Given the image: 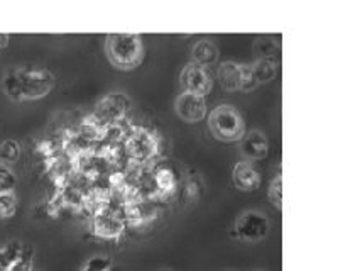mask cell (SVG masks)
Segmentation results:
<instances>
[{"instance_id":"1","label":"cell","mask_w":360,"mask_h":271,"mask_svg":"<svg viewBox=\"0 0 360 271\" xmlns=\"http://www.w3.org/2000/svg\"><path fill=\"white\" fill-rule=\"evenodd\" d=\"M56 78L46 68L19 66L4 75L2 89L12 102L44 99L54 89Z\"/></svg>"},{"instance_id":"2","label":"cell","mask_w":360,"mask_h":271,"mask_svg":"<svg viewBox=\"0 0 360 271\" xmlns=\"http://www.w3.org/2000/svg\"><path fill=\"white\" fill-rule=\"evenodd\" d=\"M107 56L115 68L134 70L144 60V43L139 34H110L107 36Z\"/></svg>"},{"instance_id":"3","label":"cell","mask_w":360,"mask_h":271,"mask_svg":"<svg viewBox=\"0 0 360 271\" xmlns=\"http://www.w3.org/2000/svg\"><path fill=\"white\" fill-rule=\"evenodd\" d=\"M208 129L215 139L224 143H236L245 136V120L236 107L224 103L210 112Z\"/></svg>"},{"instance_id":"4","label":"cell","mask_w":360,"mask_h":271,"mask_svg":"<svg viewBox=\"0 0 360 271\" xmlns=\"http://www.w3.org/2000/svg\"><path fill=\"white\" fill-rule=\"evenodd\" d=\"M271 222L266 214L259 210H245L236 220V234L245 243H257L269 234Z\"/></svg>"},{"instance_id":"5","label":"cell","mask_w":360,"mask_h":271,"mask_svg":"<svg viewBox=\"0 0 360 271\" xmlns=\"http://www.w3.org/2000/svg\"><path fill=\"white\" fill-rule=\"evenodd\" d=\"M179 85H181L183 92L188 94H196V95H205L212 90L213 87V78L208 68L196 65L191 61L179 73Z\"/></svg>"},{"instance_id":"6","label":"cell","mask_w":360,"mask_h":271,"mask_svg":"<svg viewBox=\"0 0 360 271\" xmlns=\"http://www.w3.org/2000/svg\"><path fill=\"white\" fill-rule=\"evenodd\" d=\"M174 111L178 118L185 122L195 124L207 118V100L202 95L181 92L174 102Z\"/></svg>"},{"instance_id":"7","label":"cell","mask_w":360,"mask_h":271,"mask_svg":"<svg viewBox=\"0 0 360 271\" xmlns=\"http://www.w3.org/2000/svg\"><path fill=\"white\" fill-rule=\"evenodd\" d=\"M131 108V100L125 97V94H110L105 99L98 102L97 108H95V118L100 122H117L124 118Z\"/></svg>"},{"instance_id":"8","label":"cell","mask_w":360,"mask_h":271,"mask_svg":"<svg viewBox=\"0 0 360 271\" xmlns=\"http://www.w3.org/2000/svg\"><path fill=\"white\" fill-rule=\"evenodd\" d=\"M233 185L242 191H254L261 187V173L252 161H238L232 170Z\"/></svg>"},{"instance_id":"9","label":"cell","mask_w":360,"mask_h":271,"mask_svg":"<svg viewBox=\"0 0 360 271\" xmlns=\"http://www.w3.org/2000/svg\"><path fill=\"white\" fill-rule=\"evenodd\" d=\"M125 229L124 220L108 210L98 212L94 217V234L102 239H117L122 236Z\"/></svg>"},{"instance_id":"10","label":"cell","mask_w":360,"mask_h":271,"mask_svg":"<svg viewBox=\"0 0 360 271\" xmlns=\"http://www.w3.org/2000/svg\"><path fill=\"white\" fill-rule=\"evenodd\" d=\"M240 153L247 161H257L267 156L269 153V143L267 137L261 131L245 132L240 139Z\"/></svg>"},{"instance_id":"11","label":"cell","mask_w":360,"mask_h":271,"mask_svg":"<svg viewBox=\"0 0 360 271\" xmlns=\"http://www.w3.org/2000/svg\"><path fill=\"white\" fill-rule=\"evenodd\" d=\"M242 77H244V65H238L236 61H225L219 66V72H217L220 87L225 92L240 90Z\"/></svg>"},{"instance_id":"12","label":"cell","mask_w":360,"mask_h":271,"mask_svg":"<svg viewBox=\"0 0 360 271\" xmlns=\"http://www.w3.org/2000/svg\"><path fill=\"white\" fill-rule=\"evenodd\" d=\"M220 51L217 48L215 41L210 37H203V39L196 41L193 49H191V58H193V63L208 68V66L215 65L219 61Z\"/></svg>"},{"instance_id":"13","label":"cell","mask_w":360,"mask_h":271,"mask_svg":"<svg viewBox=\"0 0 360 271\" xmlns=\"http://www.w3.org/2000/svg\"><path fill=\"white\" fill-rule=\"evenodd\" d=\"M249 68H250V72H252L254 78L257 80L259 85H261V83H267V82L274 80L276 75H278V68H279L278 56L259 58L255 63L249 65Z\"/></svg>"},{"instance_id":"14","label":"cell","mask_w":360,"mask_h":271,"mask_svg":"<svg viewBox=\"0 0 360 271\" xmlns=\"http://www.w3.org/2000/svg\"><path fill=\"white\" fill-rule=\"evenodd\" d=\"M24 244L19 241H12L6 246V248L0 249V271H7L11 268V265L14 263L22 253Z\"/></svg>"},{"instance_id":"15","label":"cell","mask_w":360,"mask_h":271,"mask_svg":"<svg viewBox=\"0 0 360 271\" xmlns=\"http://www.w3.org/2000/svg\"><path fill=\"white\" fill-rule=\"evenodd\" d=\"M18 212V197L14 190L0 191V219H12Z\"/></svg>"},{"instance_id":"16","label":"cell","mask_w":360,"mask_h":271,"mask_svg":"<svg viewBox=\"0 0 360 271\" xmlns=\"http://www.w3.org/2000/svg\"><path fill=\"white\" fill-rule=\"evenodd\" d=\"M20 158V144L15 139H6L0 144V163L12 165Z\"/></svg>"},{"instance_id":"17","label":"cell","mask_w":360,"mask_h":271,"mask_svg":"<svg viewBox=\"0 0 360 271\" xmlns=\"http://www.w3.org/2000/svg\"><path fill=\"white\" fill-rule=\"evenodd\" d=\"M32 258H34V249L29 244H24L20 256L12 263L7 271H32Z\"/></svg>"},{"instance_id":"18","label":"cell","mask_w":360,"mask_h":271,"mask_svg":"<svg viewBox=\"0 0 360 271\" xmlns=\"http://www.w3.org/2000/svg\"><path fill=\"white\" fill-rule=\"evenodd\" d=\"M269 200L276 208H283V177L278 175L269 187Z\"/></svg>"},{"instance_id":"19","label":"cell","mask_w":360,"mask_h":271,"mask_svg":"<svg viewBox=\"0 0 360 271\" xmlns=\"http://www.w3.org/2000/svg\"><path fill=\"white\" fill-rule=\"evenodd\" d=\"M110 266H112L110 258L95 256V258H90V260L85 263V266H83L82 271H110Z\"/></svg>"},{"instance_id":"20","label":"cell","mask_w":360,"mask_h":271,"mask_svg":"<svg viewBox=\"0 0 360 271\" xmlns=\"http://www.w3.org/2000/svg\"><path fill=\"white\" fill-rule=\"evenodd\" d=\"M259 87L257 80L254 78L252 72H250L249 65H244V77H242V85H240V90L242 92H252Z\"/></svg>"},{"instance_id":"21","label":"cell","mask_w":360,"mask_h":271,"mask_svg":"<svg viewBox=\"0 0 360 271\" xmlns=\"http://www.w3.org/2000/svg\"><path fill=\"white\" fill-rule=\"evenodd\" d=\"M9 41H11L9 34H2V32H0V49L6 48V46L9 44Z\"/></svg>"},{"instance_id":"22","label":"cell","mask_w":360,"mask_h":271,"mask_svg":"<svg viewBox=\"0 0 360 271\" xmlns=\"http://www.w3.org/2000/svg\"><path fill=\"white\" fill-rule=\"evenodd\" d=\"M0 191H2V185H0Z\"/></svg>"}]
</instances>
